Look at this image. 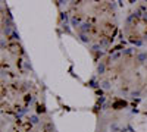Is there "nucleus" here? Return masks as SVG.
<instances>
[{
  "instance_id": "obj_2",
  "label": "nucleus",
  "mask_w": 147,
  "mask_h": 132,
  "mask_svg": "<svg viewBox=\"0 0 147 132\" xmlns=\"http://www.w3.org/2000/svg\"><path fill=\"white\" fill-rule=\"evenodd\" d=\"M147 59V54H138V60L140 62H143V60H146Z\"/></svg>"
},
{
  "instance_id": "obj_3",
  "label": "nucleus",
  "mask_w": 147,
  "mask_h": 132,
  "mask_svg": "<svg viewBox=\"0 0 147 132\" xmlns=\"http://www.w3.org/2000/svg\"><path fill=\"white\" fill-rule=\"evenodd\" d=\"M103 88H109V82H103Z\"/></svg>"
},
{
  "instance_id": "obj_1",
  "label": "nucleus",
  "mask_w": 147,
  "mask_h": 132,
  "mask_svg": "<svg viewBox=\"0 0 147 132\" xmlns=\"http://www.w3.org/2000/svg\"><path fill=\"white\" fill-rule=\"evenodd\" d=\"M72 25H74V26H77V25H80V18H77V16H74V18H72Z\"/></svg>"
}]
</instances>
